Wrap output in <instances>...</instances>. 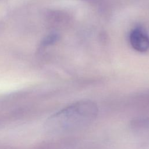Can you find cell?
Returning <instances> with one entry per match:
<instances>
[{"instance_id": "cell-1", "label": "cell", "mask_w": 149, "mask_h": 149, "mask_svg": "<svg viewBox=\"0 0 149 149\" xmlns=\"http://www.w3.org/2000/svg\"><path fill=\"white\" fill-rule=\"evenodd\" d=\"M97 104L91 100H81L61 109L47 121L46 127L54 133H62L82 127L97 116Z\"/></svg>"}, {"instance_id": "cell-2", "label": "cell", "mask_w": 149, "mask_h": 149, "mask_svg": "<svg viewBox=\"0 0 149 149\" xmlns=\"http://www.w3.org/2000/svg\"><path fill=\"white\" fill-rule=\"evenodd\" d=\"M132 47L137 51L146 52L149 49V37L140 27L133 29L129 36Z\"/></svg>"}, {"instance_id": "cell-3", "label": "cell", "mask_w": 149, "mask_h": 149, "mask_svg": "<svg viewBox=\"0 0 149 149\" xmlns=\"http://www.w3.org/2000/svg\"><path fill=\"white\" fill-rule=\"evenodd\" d=\"M57 39V36L55 34H52L51 36H48L46 40H44V42L45 44H49L54 42Z\"/></svg>"}]
</instances>
